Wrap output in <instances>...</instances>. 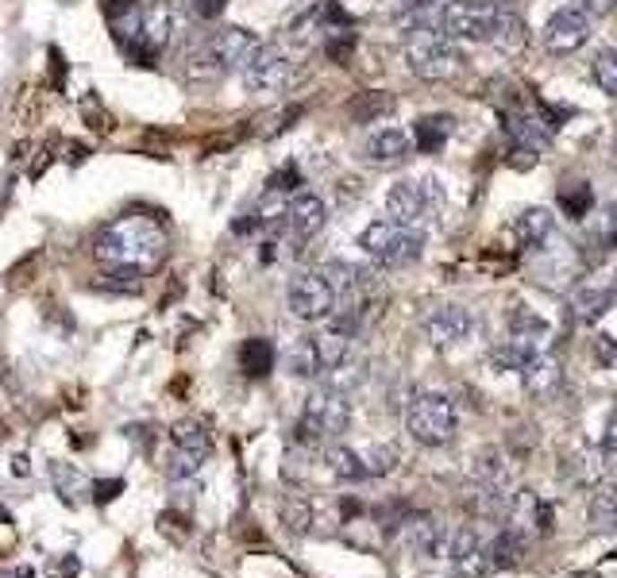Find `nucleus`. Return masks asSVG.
I'll return each instance as SVG.
<instances>
[{"instance_id":"obj_1","label":"nucleus","mask_w":617,"mask_h":578,"mask_svg":"<svg viewBox=\"0 0 617 578\" xmlns=\"http://www.w3.org/2000/svg\"><path fill=\"white\" fill-rule=\"evenodd\" d=\"M170 254V228L151 212H127L97 231L93 259L100 270H127L135 278L154 274Z\"/></svg>"},{"instance_id":"obj_2","label":"nucleus","mask_w":617,"mask_h":578,"mask_svg":"<svg viewBox=\"0 0 617 578\" xmlns=\"http://www.w3.org/2000/svg\"><path fill=\"white\" fill-rule=\"evenodd\" d=\"M347 358H355L352 336L328 328V332H320V336H305L293 343L290 351L282 355V367H286V375H293V378H328Z\"/></svg>"},{"instance_id":"obj_3","label":"nucleus","mask_w":617,"mask_h":578,"mask_svg":"<svg viewBox=\"0 0 617 578\" xmlns=\"http://www.w3.org/2000/svg\"><path fill=\"white\" fill-rule=\"evenodd\" d=\"M359 247L375 266L382 270H402L413 266L424 251V231L402 228L394 220H370L363 231H359Z\"/></svg>"},{"instance_id":"obj_4","label":"nucleus","mask_w":617,"mask_h":578,"mask_svg":"<svg viewBox=\"0 0 617 578\" xmlns=\"http://www.w3.org/2000/svg\"><path fill=\"white\" fill-rule=\"evenodd\" d=\"M347 424H352V401H347V393L336 390V385H320V390L305 397L293 432H298V440L317 444V440H336V436H343Z\"/></svg>"},{"instance_id":"obj_5","label":"nucleus","mask_w":617,"mask_h":578,"mask_svg":"<svg viewBox=\"0 0 617 578\" xmlns=\"http://www.w3.org/2000/svg\"><path fill=\"white\" fill-rule=\"evenodd\" d=\"M405 62L409 73L421 82H452L463 70V55L456 47V39H448L440 31H413L405 43Z\"/></svg>"},{"instance_id":"obj_6","label":"nucleus","mask_w":617,"mask_h":578,"mask_svg":"<svg viewBox=\"0 0 617 578\" xmlns=\"http://www.w3.org/2000/svg\"><path fill=\"white\" fill-rule=\"evenodd\" d=\"M456 424H459V413H456L452 397L432 393V390L417 393L405 409V428L424 447H444L456 436Z\"/></svg>"},{"instance_id":"obj_7","label":"nucleus","mask_w":617,"mask_h":578,"mask_svg":"<svg viewBox=\"0 0 617 578\" xmlns=\"http://www.w3.org/2000/svg\"><path fill=\"white\" fill-rule=\"evenodd\" d=\"M255 47H259V39L248 28H221L201 43L197 58H193V73L221 77L228 70H243V62L255 55Z\"/></svg>"},{"instance_id":"obj_8","label":"nucleus","mask_w":617,"mask_h":578,"mask_svg":"<svg viewBox=\"0 0 617 578\" xmlns=\"http://www.w3.org/2000/svg\"><path fill=\"white\" fill-rule=\"evenodd\" d=\"M336 289L328 286V278L320 270H301V274L290 278L286 286V308L305 324H320L336 313Z\"/></svg>"},{"instance_id":"obj_9","label":"nucleus","mask_w":617,"mask_h":578,"mask_svg":"<svg viewBox=\"0 0 617 578\" xmlns=\"http://www.w3.org/2000/svg\"><path fill=\"white\" fill-rule=\"evenodd\" d=\"M213 455V436L204 424L197 420H182L170 428V462H166V470H170V482H189L197 479L204 459Z\"/></svg>"},{"instance_id":"obj_10","label":"nucleus","mask_w":617,"mask_h":578,"mask_svg":"<svg viewBox=\"0 0 617 578\" xmlns=\"http://www.w3.org/2000/svg\"><path fill=\"white\" fill-rule=\"evenodd\" d=\"M174 23H178V16H174V8L166 4V0H154V4L147 8V12H139V20H135V31L127 35V43H124V50L132 58H154L159 50H166V43L174 39Z\"/></svg>"},{"instance_id":"obj_11","label":"nucleus","mask_w":617,"mask_h":578,"mask_svg":"<svg viewBox=\"0 0 617 578\" xmlns=\"http://www.w3.org/2000/svg\"><path fill=\"white\" fill-rule=\"evenodd\" d=\"M293 73V62H290V50L282 43H259L255 47V55L243 62V85H248V93H274L290 82Z\"/></svg>"},{"instance_id":"obj_12","label":"nucleus","mask_w":617,"mask_h":578,"mask_svg":"<svg viewBox=\"0 0 617 578\" xmlns=\"http://www.w3.org/2000/svg\"><path fill=\"white\" fill-rule=\"evenodd\" d=\"M444 556H448V563H452V571L459 578H486V574H494L491 536H486L482 529H474V524H467V529H459V532H448Z\"/></svg>"},{"instance_id":"obj_13","label":"nucleus","mask_w":617,"mask_h":578,"mask_svg":"<svg viewBox=\"0 0 617 578\" xmlns=\"http://www.w3.org/2000/svg\"><path fill=\"white\" fill-rule=\"evenodd\" d=\"M590 28H595V20H590L578 4L552 12L548 23H544V50H548V55H560V58L575 55V50H583L587 39L595 35Z\"/></svg>"},{"instance_id":"obj_14","label":"nucleus","mask_w":617,"mask_h":578,"mask_svg":"<svg viewBox=\"0 0 617 578\" xmlns=\"http://www.w3.org/2000/svg\"><path fill=\"white\" fill-rule=\"evenodd\" d=\"M328 224V204L317 197V193H293L286 212H282V228H286V236L293 247H305L313 236H320V228Z\"/></svg>"},{"instance_id":"obj_15","label":"nucleus","mask_w":617,"mask_h":578,"mask_svg":"<svg viewBox=\"0 0 617 578\" xmlns=\"http://www.w3.org/2000/svg\"><path fill=\"white\" fill-rule=\"evenodd\" d=\"M394 532L413 556H444V548H448V529L432 513H409V517L394 524Z\"/></svg>"},{"instance_id":"obj_16","label":"nucleus","mask_w":617,"mask_h":578,"mask_svg":"<svg viewBox=\"0 0 617 578\" xmlns=\"http://www.w3.org/2000/svg\"><path fill=\"white\" fill-rule=\"evenodd\" d=\"M421 328L436 347H456L463 340H471L474 316H471V308H463V305H436L432 313L421 320Z\"/></svg>"},{"instance_id":"obj_17","label":"nucleus","mask_w":617,"mask_h":578,"mask_svg":"<svg viewBox=\"0 0 617 578\" xmlns=\"http://www.w3.org/2000/svg\"><path fill=\"white\" fill-rule=\"evenodd\" d=\"M386 220L424 231V224H429V193H424L417 182L390 185V193H386Z\"/></svg>"},{"instance_id":"obj_18","label":"nucleus","mask_w":617,"mask_h":578,"mask_svg":"<svg viewBox=\"0 0 617 578\" xmlns=\"http://www.w3.org/2000/svg\"><path fill=\"white\" fill-rule=\"evenodd\" d=\"M409 154H413V135L402 132V127H378L363 147V159L370 166H382V170L409 162Z\"/></svg>"},{"instance_id":"obj_19","label":"nucleus","mask_w":617,"mask_h":578,"mask_svg":"<svg viewBox=\"0 0 617 578\" xmlns=\"http://www.w3.org/2000/svg\"><path fill=\"white\" fill-rule=\"evenodd\" d=\"M513 231H517L521 247L525 251H548L552 239H556V216H552L548 209H525L517 216V224H513Z\"/></svg>"},{"instance_id":"obj_20","label":"nucleus","mask_w":617,"mask_h":578,"mask_svg":"<svg viewBox=\"0 0 617 578\" xmlns=\"http://www.w3.org/2000/svg\"><path fill=\"white\" fill-rule=\"evenodd\" d=\"M560 378H563V367H560V358H556V355H548V351L533 355L529 363L521 367V382H525V390H529L533 397H548V393H556Z\"/></svg>"},{"instance_id":"obj_21","label":"nucleus","mask_w":617,"mask_h":578,"mask_svg":"<svg viewBox=\"0 0 617 578\" xmlns=\"http://www.w3.org/2000/svg\"><path fill=\"white\" fill-rule=\"evenodd\" d=\"M325 462H328V470L336 474L340 482H367L370 479L367 452H355V447H328Z\"/></svg>"},{"instance_id":"obj_22","label":"nucleus","mask_w":617,"mask_h":578,"mask_svg":"<svg viewBox=\"0 0 617 578\" xmlns=\"http://www.w3.org/2000/svg\"><path fill=\"white\" fill-rule=\"evenodd\" d=\"M610 305H613L610 289H606V286H598V281H587V286H578V289L571 293V308H575V316H578V320H587V324H595V320L606 316V313H610Z\"/></svg>"},{"instance_id":"obj_23","label":"nucleus","mask_w":617,"mask_h":578,"mask_svg":"<svg viewBox=\"0 0 617 578\" xmlns=\"http://www.w3.org/2000/svg\"><path fill=\"white\" fill-rule=\"evenodd\" d=\"M270 367H274V343L263 340V336H251L239 343V370L248 378H263L270 375Z\"/></svg>"},{"instance_id":"obj_24","label":"nucleus","mask_w":617,"mask_h":578,"mask_svg":"<svg viewBox=\"0 0 617 578\" xmlns=\"http://www.w3.org/2000/svg\"><path fill=\"white\" fill-rule=\"evenodd\" d=\"M452 132H456L452 116H421L417 127H413V143L432 154V151H440L448 139H452Z\"/></svg>"},{"instance_id":"obj_25","label":"nucleus","mask_w":617,"mask_h":578,"mask_svg":"<svg viewBox=\"0 0 617 578\" xmlns=\"http://www.w3.org/2000/svg\"><path fill=\"white\" fill-rule=\"evenodd\" d=\"M491 43L501 47V50H521L525 43H529V23H525L517 12H509V8H501L498 12V20H494V35H491Z\"/></svg>"},{"instance_id":"obj_26","label":"nucleus","mask_w":617,"mask_h":578,"mask_svg":"<svg viewBox=\"0 0 617 578\" xmlns=\"http://www.w3.org/2000/svg\"><path fill=\"white\" fill-rule=\"evenodd\" d=\"M50 479H55L62 501H70V505H77L85 494H93V482L77 467H70V462H50Z\"/></svg>"},{"instance_id":"obj_27","label":"nucleus","mask_w":617,"mask_h":578,"mask_svg":"<svg viewBox=\"0 0 617 578\" xmlns=\"http://www.w3.org/2000/svg\"><path fill=\"white\" fill-rule=\"evenodd\" d=\"M568 474H571V482H578V486H598L602 474H606L602 452H578V455L568 462Z\"/></svg>"},{"instance_id":"obj_28","label":"nucleus","mask_w":617,"mask_h":578,"mask_svg":"<svg viewBox=\"0 0 617 578\" xmlns=\"http://www.w3.org/2000/svg\"><path fill=\"white\" fill-rule=\"evenodd\" d=\"M587 517H590L595 529H613V524H617V490H613V486H602V490L590 497Z\"/></svg>"},{"instance_id":"obj_29","label":"nucleus","mask_w":617,"mask_h":578,"mask_svg":"<svg viewBox=\"0 0 617 578\" xmlns=\"http://www.w3.org/2000/svg\"><path fill=\"white\" fill-rule=\"evenodd\" d=\"M474 482L479 486H506V462H501L498 452H482L474 459Z\"/></svg>"},{"instance_id":"obj_30","label":"nucleus","mask_w":617,"mask_h":578,"mask_svg":"<svg viewBox=\"0 0 617 578\" xmlns=\"http://www.w3.org/2000/svg\"><path fill=\"white\" fill-rule=\"evenodd\" d=\"M595 82L606 97H617V47H606L595 58Z\"/></svg>"},{"instance_id":"obj_31","label":"nucleus","mask_w":617,"mask_h":578,"mask_svg":"<svg viewBox=\"0 0 617 578\" xmlns=\"http://www.w3.org/2000/svg\"><path fill=\"white\" fill-rule=\"evenodd\" d=\"M298 185H301V170H298V162H286L282 170L270 174L266 193H270V197H286V193L293 197V193H298Z\"/></svg>"},{"instance_id":"obj_32","label":"nucleus","mask_w":617,"mask_h":578,"mask_svg":"<svg viewBox=\"0 0 617 578\" xmlns=\"http://www.w3.org/2000/svg\"><path fill=\"white\" fill-rule=\"evenodd\" d=\"M82 120L93 127L97 135H105V132H112V112L100 105V97L97 93H89L85 100H82Z\"/></svg>"},{"instance_id":"obj_33","label":"nucleus","mask_w":617,"mask_h":578,"mask_svg":"<svg viewBox=\"0 0 617 578\" xmlns=\"http://www.w3.org/2000/svg\"><path fill=\"white\" fill-rule=\"evenodd\" d=\"M394 108V97H382V93H367L363 100H355L352 112L359 116V120H375V116L382 112H390Z\"/></svg>"},{"instance_id":"obj_34","label":"nucleus","mask_w":617,"mask_h":578,"mask_svg":"<svg viewBox=\"0 0 617 578\" xmlns=\"http://www.w3.org/2000/svg\"><path fill=\"white\" fill-rule=\"evenodd\" d=\"M286 521H290L293 532H305L308 529V505H305V501H298V505L290 501V505H286Z\"/></svg>"},{"instance_id":"obj_35","label":"nucleus","mask_w":617,"mask_h":578,"mask_svg":"<svg viewBox=\"0 0 617 578\" xmlns=\"http://www.w3.org/2000/svg\"><path fill=\"white\" fill-rule=\"evenodd\" d=\"M120 490H124V482H120V479H116V482H97V486H93V494H97L100 505H105V501H112Z\"/></svg>"},{"instance_id":"obj_36","label":"nucleus","mask_w":617,"mask_h":578,"mask_svg":"<svg viewBox=\"0 0 617 578\" xmlns=\"http://www.w3.org/2000/svg\"><path fill=\"white\" fill-rule=\"evenodd\" d=\"M578 8H583L590 20H598V16H606V12L613 8V0H583V4H578Z\"/></svg>"},{"instance_id":"obj_37","label":"nucleus","mask_w":617,"mask_h":578,"mask_svg":"<svg viewBox=\"0 0 617 578\" xmlns=\"http://www.w3.org/2000/svg\"><path fill=\"white\" fill-rule=\"evenodd\" d=\"M224 4H228V0H197V16H201V20H213Z\"/></svg>"},{"instance_id":"obj_38","label":"nucleus","mask_w":617,"mask_h":578,"mask_svg":"<svg viewBox=\"0 0 617 578\" xmlns=\"http://www.w3.org/2000/svg\"><path fill=\"white\" fill-rule=\"evenodd\" d=\"M50 62H55V89L66 85V62H62V50H50Z\"/></svg>"},{"instance_id":"obj_39","label":"nucleus","mask_w":617,"mask_h":578,"mask_svg":"<svg viewBox=\"0 0 617 578\" xmlns=\"http://www.w3.org/2000/svg\"><path fill=\"white\" fill-rule=\"evenodd\" d=\"M12 470H16L20 479H28V474H31V467H28V455H16V459H12Z\"/></svg>"},{"instance_id":"obj_40","label":"nucleus","mask_w":617,"mask_h":578,"mask_svg":"<svg viewBox=\"0 0 617 578\" xmlns=\"http://www.w3.org/2000/svg\"><path fill=\"white\" fill-rule=\"evenodd\" d=\"M85 154H89L85 147H70V162H85Z\"/></svg>"},{"instance_id":"obj_41","label":"nucleus","mask_w":617,"mask_h":578,"mask_svg":"<svg viewBox=\"0 0 617 578\" xmlns=\"http://www.w3.org/2000/svg\"><path fill=\"white\" fill-rule=\"evenodd\" d=\"M606 289H610V298L617 301V266H613V274H610V281H606Z\"/></svg>"},{"instance_id":"obj_42","label":"nucleus","mask_w":617,"mask_h":578,"mask_svg":"<svg viewBox=\"0 0 617 578\" xmlns=\"http://www.w3.org/2000/svg\"><path fill=\"white\" fill-rule=\"evenodd\" d=\"M4 578H31V567H20V571H8Z\"/></svg>"},{"instance_id":"obj_43","label":"nucleus","mask_w":617,"mask_h":578,"mask_svg":"<svg viewBox=\"0 0 617 578\" xmlns=\"http://www.w3.org/2000/svg\"><path fill=\"white\" fill-rule=\"evenodd\" d=\"M613 162H617V143H613Z\"/></svg>"}]
</instances>
